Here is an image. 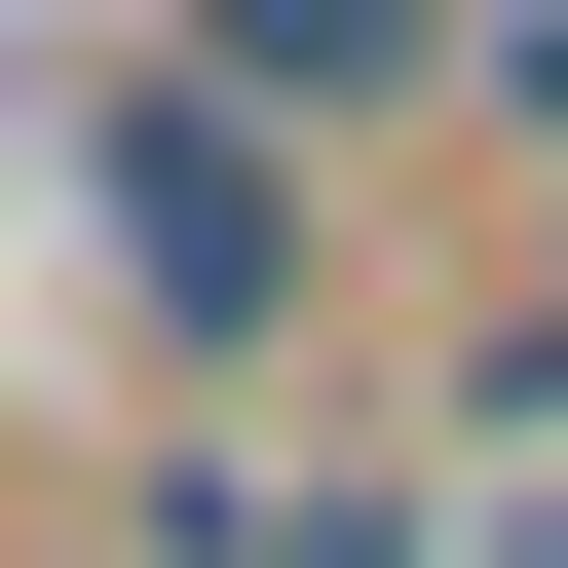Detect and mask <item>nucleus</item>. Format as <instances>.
<instances>
[{
	"mask_svg": "<svg viewBox=\"0 0 568 568\" xmlns=\"http://www.w3.org/2000/svg\"><path fill=\"white\" fill-rule=\"evenodd\" d=\"M114 265H152V342H304V114H227V77H114Z\"/></svg>",
	"mask_w": 568,
	"mask_h": 568,
	"instance_id": "nucleus-1",
	"label": "nucleus"
},
{
	"mask_svg": "<svg viewBox=\"0 0 568 568\" xmlns=\"http://www.w3.org/2000/svg\"><path fill=\"white\" fill-rule=\"evenodd\" d=\"M190 39H227V114H417L493 0H190Z\"/></svg>",
	"mask_w": 568,
	"mask_h": 568,
	"instance_id": "nucleus-2",
	"label": "nucleus"
}]
</instances>
